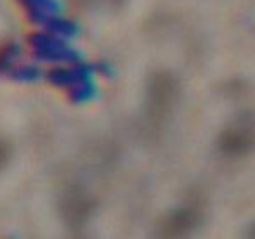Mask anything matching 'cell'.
Here are the masks:
<instances>
[{"label": "cell", "instance_id": "1", "mask_svg": "<svg viewBox=\"0 0 255 239\" xmlns=\"http://www.w3.org/2000/svg\"><path fill=\"white\" fill-rule=\"evenodd\" d=\"M203 208L200 203H186L170 213L161 224L163 239H188L200 227Z\"/></svg>", "mask_w": 255, "mask_h": 239}, {"label": "cell", "instance_id": "2", "mask_svg": "<svg viewBox=\"0 0 255 239\" xmlns=\"http://www.w3.org/2000/svg\"><path fill=\"white\" fill-rule=\"evenodd\" d=\"M255 144V128L250 127H235L224 134V144L222 148L228 153H243Z\"/></svg>", "mask_w": 255, "mask_h": 239}, {"label": "cell", "instance_id": "3", "mask_svg": "<svg viewBox=\"0 0 255 239\" xmlns=\"http://www.w3.org/2000/svg\"><path fill=\"white\" fill-rule=\"evenodd\" d=\"M247 239H255V226H252V229L249 231V236H247Z\"/></svg>", "mask_w": 255, "mask_h": 239}]
</instances>
